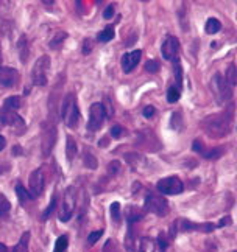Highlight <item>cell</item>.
<instances>
[{
    "label": "cell",
    "mask_w": 237,
    "mask_h": 252,
    "mask_svg": "<svg viewBox=\"0 0 237 252\" xmlns=\"http://www.w3.org/2000/svg\"><path fill=\"white\" fill-rule=\"evenodd\" d=\"M233 122H234V106L230 104L228 108L222 112H217L201 122V128L204 132L212 139H222L226 137L233 131Z\"/></svg>",
    "instance_id": "cell-1"
},
{
    "label": "cell",
    "mask_w": 237,
    "mask_h": 252,
    "mask_svg": "<svg viewBox=\"0 0 237 252\" xmlns=\"http://www.w3.org/2000/svg\"><path fill=\"white\" fill-rule=\"evenodd\" d=\"M59 117L64 120V123L69 128H77L78 123H80V109H78V103H77V95L69 92L59 106Z\"/></svg>",
    "instance_id": "cell-2"
},
{
    "label": "cell",
    "mask_w": 237,
    "mask_h": 252,
    "mask_svg": "<svg viewBox=\"0 0 237 252\" xmlns=\"http://www.w3.org/2000/svg\"><path fill=\"white\" fill-rule=\"evenodd\" d=\"M211 87H212V92L215 95L217 101L220 104L228 103L233 98V87L228 84V81L225 80V76L222 73H215L212 76Z\"/></svg>",
    "instance_id": "cell-3"
},
{
    "label": "cell",
    "mask_w": 237,
    "mask_h": 252,
    "mask_svg": "<svg viewBox=\"0 0 237 252\" xmlns=\"http://www.w3.org/2000/svg\"><path fill=\"white\" fill-rule=\"evenodd\" d=\"M50 65H52V61H50V56H41L39 60L35 63L33 69H32V81H33V86H45L47 81H48V70H50Z\"/></svg>",
    "instance_id": "cell-4"
},
{
    "label": "cell",
    "mask_w": 237,
    "mask_h": 252,
    "mask_svg": "<svg viewBox=\"0 0 237 252\" xmlns=\"http://www.w3.org/2000/svg\"><path fill=\"white\" fill-rule=\"evenodd\" d=\"M145 210L153 213L158 217H165L169 213V202L162 195H158V193H148L145 196Z\"/></svg>",
    "instance_id": "cell-5"
},
{
    "label": "cell",
    "mask_w": 237,
    "mask_h": 252,
    "mask_svg": "<svg viewBox=\"0 0 237 252\" xmlns=\"http://www.w3.org/2000/svg\"><path fill=\"white\" fill-rule=\"evenodd\" d=\"M77 207V193H75V187H67L64 198L61 206H59V221L61 222H67L72 218L74 212Z\"/></svg>",
    "instance_id": "cell-6"
},
{
    "label": "cell",
    "mask_w": 237,
    "mask_h": 252,
    "mask_svg": "<svg viewBox=\"0 0 237 252\" xmlns=\"http://www.w3.org/2000/svg\"><path fill=\"white\" fill-rule=\"evenodd\" d=\"M156 189L159 193H162V195L173 196V195H180V193H183L184 186H183V181L180 178L169 176V178H164L161 181H158Z\"/></svg>",
    "instance_id": "cell-7"
},
{
    "label": "cell",
    "mask_w": 237,
    "mask_h": 252,
    "mask_svg": "<svg viewBox=\"0 0 237 252\" xmlns=\"http://www.w3.org/2000/svg\"><path fill=\"white\" fill-rule=\"evenodd\" d=\"M106 119V111L102 103H94L89 109V120H87V129L91 132L98 131L103 126Z\"/></svg>",
    "instance_id": "cell-8"
},
{
    "label": "cell",
    "mask_w": 237,
    "mask_h": 252,
    "mask_svg": "<svg viewBox=\"0 0 237 252\" xmlns=\"http://www.w3.org/2000/svg\"><path fill=\"white\" fill-rule=\"evenodd\" d=\"M28 186H30V196L32 199L38 198L42 195V191L45 189V174L42 168H36L35 171H32L28 179Z\"/></svg>",
    "instance_id": "cell-9"
},
{
    "label": "cell",
    "mask_w": 237,
    "mask_h": 252,
    "mask_svg": "<svg viewBox=\"0 0 237 252\" xmlns=\"http://www.w3.org/2000/svg\"><path fill=\"white\" fill-rule=\"evenodd\" d=\"M0 122H2V125H8L11 128L17 129V134H22L27 129L24 119L21 115H17L14 111H8V109L0 111Z\"/></svg>",
    "instance_id": "cell-10"
},
{
    "label": "cell",
    "mask_w": 237,
    "mask_h": 252,
    "mask_svg": "<svg viewBox=\"0 0 237 252\" xmlns=\"http://www.w3.org/2000/svg\"><path fill=\"white\" fill-rule=\"evenodd\" d=\"M180 52V41H178V37L169 34L164 39L162 45H161V55L165 61H173L176 60V55Z\"/></svg>",
    "instance_id": "cell-11"
},
{
    "label": "cell",
    "mask_w": 237,
    "mask_h": 252,
    "mask_svg": "<svg viewBox=\"0 0 237 252\" xmlns=\"http://www.w3.org/2000/svg\"><path fill=\"white\" fill-rule=\"evenodd\" d=\"M19 83V72L13 67H0V87H16Z\"/></svg>",
    "instance_id": "cell-12"
},
{
    "label": "cell",
    "mask_w": 237,
    "mask_h": 252,
    "mask_svg": "<svg viewBox=\"0 0 237 252\" xmlns=\"http://www.w3.org/2000/svg\"><path fill=\"white\" fill-rule=\"evenodd\" d=\"M142 56V50H133L130 53H125L122 58V70L125 73H130L134 70V67L139 64Z\"/></svg>",
    "instance_id": "cell-13"
},
{
    "label": "cell",
    "mask_w": 237,
    "mask_h": 252,
    "mask_svg": "<svg viewBox=\"0 0 237 252\" xmlns=\"http://www.w3.org/2000/svg\"><path fill=\"white\" fill-rule=\"evenodd\" d=\"M56 140V129H55V125L52 123L50 126L44 128V139H42V153L44 156H48L55 145Z\"/></svg>",
    "instance_id": "cell-14"
},
{
    "label": "cell",
    "mask_w": 237,
    "mask_h": 252,
    "mask_svg": "<svg viewBox=\"0 0 237 252\" xmlns=\"http://www.w3.org/2000/svg\"><path fill=\"white\" fill-rule=\"evenodd\" d=\"M176 224L181 226V230H198V232H212L215 229V224L212 222H203V224H197V222H192V221H186V220H180L176 222Z\"/></svg>",
    "instance_id": "cell-15"
},
{
    "label": "cell",
    "mask_w": 237,
    "mask_h": 252,
    "mask_svg": "<svg viewBox=\"0 0 237 252\" xmlns=\"http://www.w3.org/2000/svg\"><path fill=\"white\" fill-rule=\"evenodd\" d=\"M194 151H197V153H200L201 156L204 158V159H219L222 154H223V148H211V150H204L203 148V143L200 142V140H195L194 142Z\"/></svg>",
    "instance_id": "cell-16"
},
{
    "label": "cell",
    "mask_w": 237,
    "mask_h": 252,
    "mask_svg": "<svg viewBox=\"0 0 237 252\" xmlns=\"http://www.w3.org/2000/svg\"><path fill=\"white\" fill-rule=\"evenodd\" d=\"M125 218H126V222L128 224L133 226V222L136 221H141L144 218V212L141 209H137L136 206H128L125 209Z\"/></svg>",
    "instance_id": "cell-17"
},
{
    "label": "cell",
    "mask_w": 237,
    "mask_h": 252,
    "mask_svg": "<svg viewBox=\"0 0 237 252\" xmlns=\"http://www.w3.org/2000/svg\"><path fill=\"white\" fill-rule=\"evenodd\" d=\"M17 50H19V56H21V63H27L28 55H30V48H28V39L27 36H21L17 41Z\"/></svg>",
    "instance_id": "cell-18"
},
{
    "label": "cell",
    "mask_w": 237,
    "mask_h": 252,
    "mask_svg": "<svg viewBox=\"0 0 237 252\" xmlns=\"http://www.w3.org/2000/svg\"><path fill=\"white\" fill-rule=\"evenodd\" d=\"M222 30V24L219 19H215V17H209L207 19V22L204 25V32L207 34H217Z\"/></svg>",
    "instance_id": "cell-19"
},
{
    "label": "cell",
    "mask_w": 237,
    "mask_h": 252,
    "mask_svg": "<svg viewBox=\"0 0 237 252\" xmlns=\"http://www.w3.org/2000/svg\"><path fill=\"white\" fill-rule=\"evenodd\" d=\"M66 156H67V160L72 162L74 158L77 156V142L72 135H67V143H66Z\"/></svg>",
    "instance_id": "cell-20"
},
{
    "label": "cell",
    "mask_w": 237,
    "mask_h": 252,
    "mask_svg": "<svg viewBox=\"0 0 237 252\" xmlns=\"http://www.w3.org/2000/svg\"><path fill=\"white\" fill-rule=\"evenodd\" d=\"M173 75H175V81H176V87L183 86V67H181V61L178 60H173Z\"/></svg>",
    "instance_id": "cell-21"
},
{
    "label": "cell",
    "mask_w": 237,
    "mask_h": 252,
    "mask_svg": "<svg viewBox=\"0 0 237 252\" xmlns=\"http://www.w3.org/2000/svg\"><path fill=\"white\" fill-rule=\"evenodd\" d=\"M114 34H116L114 33V27L113 25H108L103 32L98 33L97 39H98V42H110V41H113Z\"/></svg>",
    "instance_id": "cell-22"
},
{
    "label": "cell",
    "mask_w": 237,
    "mask_h": 252,
    "mask_svg": "<svg viewBox=\"0 0 237 252\" xmlns=\"http://www.w3.org/2000/svg\"><path fill=\"white\" fill-rule=\"evenodd\" d=\"M19 108H21V98L16 96V95L8 96V98L5 100V103H3V109H8V111H14L16 112Z\"/></svg>",
    "instance_id": "cell-23"
},
{
    "label": "cell",
    "mask_w": 237,
    "mask_h": 252,
    "mask_svg": "<svg viewBox=\"0 0 237 252\" xmlns=\"http://www.w3.org/2000/svg\"><path fill=\"white\" fill-rule=\"evenodd\" d=\"M16 195H17V198H19V202L25 207V204L27 202L32 199V196H30V193L25 190V187L22 186V184H17L16 186Z\"/></svg>",
    "instance_id": "cell-24"
},
{
    "label": "cell",
    "mask_w": 237,
    "mask_h": 252,
    "mask_svg": "<svg viewBox=\"0 0 237 252\" xmlns=\"http://www.w3.org/2000/svg\"><path fill=\"white\" fill-rule=\"evenodd\" d=\"M28 243H30V232H25L11 252H28Z\"/></svg>",
    "instance_id": "cell-25"
},
{
    "label": "cell",
    "mask_w": 237,
    "mask_h": 252,
    "mask_svg": "<svg viewBox=\"0 0 237 252\" xmlns=\"http://www.w3.org/2000/svg\"><path fill=\"white\" fill-rule=\"evenodd\" d=\"M136 243V237H134V230H133V226L128 224V234L125 237V246L128 249V252H134V245Z\"/></svg>",
    "instance_id": "cell-26"
},
{
    "label": "cell",
    "mask_w": 237,
    "mask_h": 252,
    "mask_svg": "<svg viewBox=\"0 0 237 252\" xmlns=\"http://www.w3.org/2000/svg\"><path fill=\"white\" fill-rule=\"evenodd\" d=\"M66 39H67V33H66V32H58L56 36L50 41V44H48V47L53 48V50H56V48H59V47L63 45V42H64Z\"/></svg>",
    "instance_id": "cell-27"
},
{
    "label": "cell",
    "mask_w": 237,
    "mask_h": 252,
    "mask_svg": "<svg viewBox=\"0 0 237 252\" xmlns=\"http://www.w3.org/2000/svg\"><path fill=\"white\" fill-rule=\"evenodd\" d=\"M180 96H181V89H180V87L170 86L169 91H167V101L173 104V103H176L178 100H180Z\"/></svg>",
    "instance_id": "cell-28"
},
{
    "label": "cell",
    "mask_w": 237,
    "mask_h": 252,
    "mask_svg": "<svg viewBox=\"0 0 237 252\" xmlns=\"http://www.w3.org/2000/svg\"><path fill=\"white\" fill-rule=\"evenodd\" d=\"M67 246H69V237H67V235L58 237L56 243H55L53 252H66V251H67Z\"/></svg>",
    "instance_id": "cell-29"
},
{
    "label": "cell",
    "mask_w": 237,
    "mask_h": 252,
    "mask_svg": "<svg viewBox=\"0 0 237 252\" xmlns=\"http://www.w3.org/2000/svg\"><path fill=\"white\" fill-rule=\"evenodd\" d=\"M225 80L228 81V84L231 87L236 86V83H237V73H236V65L234 64H231L228 67V70H226V75H225Z\"/></svg>",
    "instance_id": "cell-30"
},
{
    "label": "cell",
    "mask_w": 237,
    "mask_h": 252,
    "mask_svg": "<svg viewBox=\"0 0 237 252\" xmlns=\"http://www.w3.org/2000/svg\"><path fill=\"white\" fill-rule=\"evenodd\" d=\"M111 218H113V221L116 222V224H118L120 220H122L120 204H118V202H113V204H111Z\"/></svg>",
    "instance_id": "cell-31"
},
{
    "label": "cell",
    "mask_w": 237,
    "mask_h": 252,
    "mask_svg": "<svg viewBox=\"0 0 237 252\" xmlns=\"http://www.w3.org/2000/svg\"><path fill=\"white\" fill-rule=\"evenodd\" d=\"M56 204H58V199H56V196H53V198H52V201L48 202L47 209H45V210H44V213H42V221H47V220H48V217H50L52 213H53V210H55Z\"/></svg>",
    "instance_id": "cell-32"
},
{
    "label": "cell",
    "mask_w": 237,
    "mask_h": 252,
    "mask_svg": "<svg viewBox=\"0 0 237 252\" xmlns=\"http://www.w3.org/2000/svg\"><path fill=\"white\" fill-rule=\"evenodd\" d=\"M103 235V230L102 229H98V230H94V232H91V234L87 235V243L91 245V246H94L98 240H100V237Z\"/></svg>",
    "instance_id": "cell-33"
},
{
    "label": "cell",
    "mask_w": 237,
    "mask_h": 252,
    "mask_svg": "<svg viewBox=\"0 0 237 252\" xmlns=\"http://www.w3.org/2000/svg\"><path fill=\"white\" fill-rule=\"evenodd\" d=\"M84 165L87 167V168H91V170H95L97 168V160H95V158L92 156L91 153H84Z\"/></svg>",
    "instance_id": "cell-34"
},
{
    "label": "cell",
    "mask_w": 237,
    "mask_h": 252,
    "mask_svg": "<svg viewBox=\"0 0 237 252\" xmlns=\"http://www.w3.org/2000/svg\"><path fill=\"white\" fill-rule=\"evenodd\" d=\"M9 207H11V204H9V201L5 198V195H2L0 193V215H3V213H6L9 210Z\"/></svg>",
    "instance_id": "cell-35"
},
{
    "label": "cell",
    "mask_w": 237,
    "mask_h": 252,
    "mask_svg": "<svg viewBox=\"0 0 237 252\" xmlns=\"http://www.w3.org/2000/svg\"><path fill=\"white\" fill-rule=\"evenodd\" d=\"M103 252H120V249H118L114 240H108L103 246Z\"/></svg>",
    "instance_id": "cell-36"
},
{
    "label": "cell",
    "mask_w": 237,
    "mask_h": 252,
    "mask_svg": "<svg viewBox=\"0 0 237 252\" xmlns=\"http://www.w3.org/2000/svg\"><path fill=\"white\" fill-rule=\"evenodd\" d=\"M145 70H147V72H150V73H156L158 70H159V63L155 61V60L147 61V64H145Z\"/></svg>",
    "instance_id": "cell-37"
},
{
    "label": "cell",
    "mask_w": 237,
    "mask_h": 252,
    "mask_svg": "<svg viewBox=\"0 0 237 252\" xmlns=\"http://www.w3.org/2000/svg\"><path fill=\"white\" fill-rule=\"evenodd\" d=\"M118 170H120V162L118 160H113L110 165H108V173L113 174V176H116V174L118 173Z\"/></svg>",
    "instance_id": "cell-38"
},
{
    "label": "cell",
    "mask_w": 237,
    "mask_h": 252,
    "mask_svg": "<svg viewBox=\"0 0 237 252\" xmlns=\"http://www.w3.org/2000/svg\"><path fill=\"white\" fill-rule=\"evenodd\" d=\"M110 134H111V137H114V139H118V137H120V135L123 134V128H122V126L116 125V126H113V128H111Z\"/></svg>",
    "instance_id": "cell-39"
},
{
    "label": "cell",
    "mask_w": 237,
    "mask_h": 252,
    "mask_svg": "<svg viewBox=\"0 0 237 252\" xmlns=\"http://www.w3.org/2000/svg\"><path fill=\"white\" fill-rule=\"evenodd\" d=\"M142 115H144L145 119L153 117V115H155V108H153V106H145L144 111H142Z\"/></svg>",
    "instance_id": "cell-40"
},
{
    "label": "cell",
    "mask_w": 237,
    "mask_h": 252,
    "mask_svg": "<svg viewBox=\"0 0 237 252\" xmlns=\"http://www.w3.org/2000/svg\"><path fill=\"white\" fill-rule=\"evenodd\" d=\"M114 16V5H108L106 9L103 11V17L105 19H111Z\"/></svg>",
    "instance_id": "cell-41"
},
{
    "label": "cell",
    "mask_w": 237,
    "mask_h": 252,
    "mask_svg": "<svg viewBox=\"0 0 237 252\" xmlns=\"http://www.w3.org/2000/svg\"><path fill=\"white\" fill-rule=\"evenodd\" d=\"M91 50H92V41L91 39H86L84 41V45H83V53L87 55V53H91Z\"/></svg>",
    "instance_id": "cell-42"
},
{
    "label": "cell",
    "mask_w": 237,
    "mask_h": 252,
    "mask_svg": "<svg viewBox=\"0 0 237 252\" xmlns=\"http://www.w3.org/2000/svg\"><path fill=\"white\" fill-rule=\"evenodd\" d=\"M226 224H231V220H230V217H225L219 224H217L215 227H223V226H226Z\"/></svg>",
    "instance_id": "cell-43"
},
{
    "label": "cell",
    "mask_w": 237,
    "mask_h": 252,
    "mask_svg": "<svg viewBox=\"0 0 237 252\" xmlns=\"http://www.w3.org/2000/svg\"><path fill=\"white\" fill-rule=\"evenodd\" d=\"M5 147H6V139L3 137V135H0V151H2Z\"/></svg>",
    "instance_id": "cell-44"
},
{
    "label": "cell",
    "mask_w": 237,
    "mask_h": 252,
    "mask_svg": "<svg viewBox=\"0 0 237 252\" xmlns=\"http://www.w3.org/2000/svg\"><path fill=\"white\" fill-rule=\"evenodd\" d=\"M0 252H8V248L3 243H0Z\"/></svg>",
    "instance_id": "cell-45"
},
{
    "label": "cell",
    "mask_w": 237,
    "mask_h": 252,
    "mask_svg": "<svg viewBox=\"0 0 237 252\" xmlns=\"http://www.w3.org/2000/svg\"><path fill=\"white\" fill-rule=\"evenodd\" d=\"M13 154H21V148L16 147V148H14V151H13Z\"/></svg>",
    "instance_id": "cell-46"
},
{
    "label": "cell",
    "mask_w": 237,
    "mask_h": 252,
    "mask_svg": "<svg viewBox=\"0 0 237 252\" xmlns=\"http://www.w3.org/2000/svg\"><path fill=\"white\" fill-rule=\"evenodd\" d=\"M0 63H2V50H0Z\"/></svg>",
    "instance_id": "cell-47"
},
{
    "label": "cell",
    "mask_w": 237,
    "mask_h": 252,
    "mask_svg": "<svg viewBox=\"0 0 237 252\" xmlns=\"http://www.w3.org/2000/svg\"><path fill=\"white\" fill-rule=\"evenodd\" d=\"M0 126H2V122H0Z\"/></svg>",
    "instance_id": "cell-48"
}]
</instances>
